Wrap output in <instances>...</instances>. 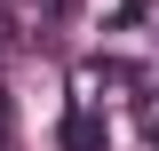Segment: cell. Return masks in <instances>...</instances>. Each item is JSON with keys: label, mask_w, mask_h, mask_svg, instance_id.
<instances>
[{"label": "cell", "mask_w": 159, "mask_h": 151, "mask_svg": "<svg viewBox=\"0 0 159 151\" xmlns=\"http://www.w3.org/2000/svg\"><path fill=\"white\" fill-rule=\"evenodd\" d=\"M56 143H64V151H103V143H111V127H103L96 112H64V127H56Z\"/></svg>", "instance_id": "obj_1"}, {"label": "cell", "mask_w": 159, "mask_h": 151, "mask_svg": "<svg viewBox=\"0 0 159 151\" xmlns=\"http://www.w3.org/2000/svg\"><path fill=\"white\" fill-rule=\"evenodd\" d=\"M16 48H24V24H16V8L0 0V56H16Z\"/></svg>", "instance_id": "obj_2"}, {"label": "cell", "mask_w": 159, "mask_h": 151, "mask_svg": "<svg viewBox=\"0 0 159 151\" xmlns=\"http://www.w3.org/2000/svg\"><path fill=\"white\" fill-rule=\"evenodd\" d=\"M8 143H16V119H0V151H8Z\"/></svg>", "instance_id": "obj_3"}, {"label": "cell", "mask_w": 159, "mask_h": 151, "mask_svg": "<svg viewBox=\"0 0 159 151\" xmlns=\"http://www.w3.org/2000/svg\"><path fill=\"white\" fill-rule=\"evenodd\" d=\"M143 135H151V151H159V119H151V127H143Z\"/></svg>", "instance_id": "obj_4"}]
</instances>
